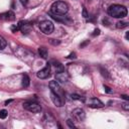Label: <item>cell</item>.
<instances>
[{
	"mask_svg": "<svg viewBox=\"0 0 129 129\" xmlns=\"http://www.w3.org/2000/svg\"><path fill=\"white\" fill-rule=\"evenodd\" d=\"M128 10L125 6L120 4H113L110 5L108 8V14L114 18H123L127 16Z\"/></svg>",
	"mask_w": 129,
	"mask_h": 129,
	"instance_id": "cell-1",
	"label": "cell"
},
{
	"mask_svg": "<svg viewBox=\"0 0 129 129\" xmlns=\"http://www.w3.org/2000/svg\"><path fill=\"white\" fill-rule=\"evenodd\" d=\"M50 11L54 15H64L69 11V6L63 1H55L50 7Z\"/></svg>",
	"mask_w": 129,
	"mask_h": 129,
	"instance_id": "cell-2",
	"label": "cell"
},
{
	"mask_svg": "<svg viewBox=\"0 0 129 129\" xmlns=\"http://www.w3.org/2000/svg\"><path fill=\"white\" fill-rule=\"evenodd\" d=\"M23 108L32 113H38L41 111V106L34 101H26L23 103Z\"/></svg>",
	"mask_w": 129,
	"mask_h": 129,
	"instance_id": "cell-3",
	"label": "cell"
},
{
	"mask_svg": "<svg viewBox=\"0 0 129 129\" xmlns=\"http://www.w3.org/2000/svg\"><path fill=\"white\" fill-rule=\"evenodd\" d=\"M39 29L44 33V34H50L53 29H54V26H53V23L51 21H48V20H43L39 23Z\"/></svg>",
	"mask_w": 129,
	"mask_h": 129,
	"instance_id": "cell-4",
	"label": "cell"
},
{
	"mask_svg": "<svg viewBox=\"0 0 129 129\" xmlns=\"http://www.w3.org/2000/svg\"><path fill=\"white\" fill-rule=\"evenodd\" d=\"M50 71H51V64L49 62H47L46 66L43 69H41L40 71H38L36 73V76H37L38 79H42V80L47 79L50 76Z\"/></svg>",
	"mask_w": 129,
	"mask_h": 129,
	"instance_id": "cell-5",
	"label": "cell"
},
{
	"mask_svg": "<svg viewBox=\"0 0 129 129\" xmlns=\"http://www.w3.org/2000/svg\"><path fill=\"white\" fill-rule=\"evenodd\" d=\"M17 26H18V29H19L23 34H27V33H29L30 30H31V28H32V25H31L29 22H27V21H23V20L19 21L18 24H17Z\"/></svg>",
	"mask_w": 129,
	"mask_h": 129,
	"instance_id": "cell-6",
	"label": "cell"
},
{
	"mask_svg": "<svg viewBox=\"0 0 129 129\" xmlns=\"http://www.w3.org/2000/svg\"><path fill=\"white\" fill-rule=\"evenodd\" d=\"M72 114H73L74 118H75L77 121H79V122L84 121L85 118H86V113H85V111H84L83 109H81V108H76V109H74L73 112H72Z\"/></svg>",
	"mask_w": 129,
	"mask_h": 129,
	"instance_id": "cell-7",
	"label": "cell"
},
{
	"mask_svg": "<svg viewBox=\"0 0 129 129\" xmlns=\"http://www.w3.org/2000/svg\"><path fill=\"white\" fill-rule=\"evenodd\" d=\"M48 86H49L51 92H53V93H55V94H57L59 96L62 95V90H61L60 86L58 85L57 81H50L49 84H48Z\"/></svg>",
	"mask_w": 129,
	"mask_h": 129,
	"instance_id": "cell-8",
	"label": "cell"
},
{
	"mask_svg": "<svg viewBox=\"0 0 129 129\" xmlns=\"http://www.w3.org/2000/svg\"><path fill=\"white\" fill-rule=\"evenodd\" d=\"M50 99H51L52 103H53L55 106H57V107L62 106V100H61V97H60L59 95H57V94L51 92V91H50Z\"/></svg>",
	"mask_w": 129,
	"mask_h": 129,
	"instance_id": "cell-9",
	"label": "cell"
},
{
	"mask_svg": "<svg viewBox=\"0 0 129 129\" xmlns=\"http://www.w3.org/2000/svg\"><path fill=\"white\" fill-rule=\"evenodd\" d=\"M88 106L91 108H102L104 107V104L97 98H92L88 101Z\"/></svg>",
	"mask_w": 129,
	"mask_h": 129,
	"instance_id": "cell-10",
	"label": "cell"
},
{
	"mask_svg": "<svg viewBox=\"0 0 129 129\" xmlns=\"http://www.w3.org/2000/svg\"><path fill=\"white\" fill-rule=\"evenodd\" d=\"M0 19L2 20H6V21H11L15 19V14L12 11H7V12H3L0 14Z\"/></svg>",
	"mask_w": 129,
	"mask_h": 129,
	"instance_id": "cell-11",
	"label": "cell"
},
{
	"mask_svg": "<svg viewBox=\"0 0 129 129\" xmlns=\"http://www.w3.org/2000/svg\"><path fill=\"white\" fill-rule=\"evenodd\" d=\"M55 78H56L57 81H59L61 83H66L68 81V79H69V76L64 71H61V72H57L55 74Z\"/></svg>",
	"mask_w": 129,
	"mask_h": 129,
	"instance_id": "cell-12",
	"label": "cell"
},
{
	"mask_svg": "<svg viewBox=\"0 0 129 129\" xmlns=\"http://www.w3.org/2000/svg\"><path fill=\"white\" fill-rule=\"evenodd\" d=\"M38 53L42 58H46L47 57V49H46V47H44V46L38 47Z\"/></svg>",
	"mask_w": 129,
	"mask_h": 129,
	"instance_id": "cell-13",
	"label": "cell"
},
{
	"mask_svg": "<svg viewBox=\"0 0 129 129\" xmlns=\"http://www.w3.org/2000/svg\"><path fill=\"white\" fill-rule=\"evenodd\" d=\"M30 84V79L27 75H24L23 78H22V87L23 88H27Z\"/></svg>",
	"mask_w": 129,
	"mask_h": 129,
	"instance_id": "cell-14",
	"label": "cell"
},
{
	"mask_svg": "<svg viewBox=\"0 0 129 129\" xmlns=\"http://www.w3.org/2000/svg\"><path fill=\"white\" fill-rule=\"evenodd\" d=\"M6 45H7V41H6V39H5L2 35H0V50L4 49V48L6 47Z\"/></svg>",
	"mask_w": 129,
	"mask_h": 129,
	"instance_id": "cell-15",
	"label": "cell"
},
{
	"mask_svg": "<svg viewBox=\"0 0 129 129\" xmlns=\"http://www.w3.org/2000/svg\"><path fill=\"white\" fill-rule=\"evenodd\" d=\"M127 26H128V22H126V21H119V22L116 23L117 28H125Z\"/></svg>",
	"mask_w": 129,
	"mask_h": 129,
	"instance_id": "cell-16",
	"label": "cell"
},
{
	"mask_svg": "<svg viewBox=\"0 0 129 129\" xmlns=\"http://www.w3.org/2000/svg\"><path fill=\"white\" fill-rule=\"evenodd\" d=\"M7 115H8V112L5 109L0 110V119H5L7 117Z\"/></svg>",
	"mask_w": 129,
	"mask_h": 129,
	"instance_id": "cell-17",
	"label": "cell"
},
{
	"mask_svg": "<svg viewBox=\"0 0 129 129\" xmlns=\"http://www.w3.org/2000/svg\"><path fill=\"white\" fill-rule=\"evenodd\" d=\"M71 97H72L73 100H84L81 96H79V95H77V94H72Z\"/></svg>",
	"mask_w": 129,
	"mask_h": 129,
	"instance_id": "cell-18",
	"label": "cell"
},
{
	"mask_svg": "<svg viewBox=\"0 0 129 129\" xmlns=\"http://www.w3.org/2000/svg\"><path fill=\"white\" fill-rule=\"evenodd\" d=\"M67 124L69 125L70 128H75V127H76L75 124H74V122H73V120H71V119H68V120H67Z\"/></svg>",
	"mask_w": 129,
	"mask_h": 129,
	"instance_id": "cell-19",
	"label": "cell"
},
{
	"mask_svg": "<svg viewBox=\"0 0 129 129\" xmlns=\"http://www.w3.org/2000/svg\"><path fill=\"white\" fill-rule=\"evenodd\" d=\"M121 106H122V108H123L125 111H128V110H129V105H128V103H127V102L122 103V104H121Z\"/></svg>",
	"mask_w": 129,
	"mask_h": 129,
	"instance_id": "cell-20",
	"label": "cell"
},
{
	"mask_svg": "<svg viewBox=\"0 0 129 129\" xmlns=\"http://www.w3.org/2000/svg\"><path fill=\"white\" fill-rule=\"evenodd\" d=\"M101 72H102V75H103V76H106L107 78H109V77H110V76H109V74H108V72H107L106 70H104V69H102V68H101Z\"/></svg>",
	"mask_w": 129,
	"mask_h": 129,
	"instance_id": "cell-21",
	"label": "cell"
},
{
	"mask_svg": "<svg viewBox=\"0 0 129 129\" xmlns=\"http://www.w3.org/2000/svg\"><path fill=\"white\" fill-rule=\"evenodd\" d=\"M99 34H100V29H99V28H96V29L94 30V32L92 33L93 36H96V35H99Z\"/></svg>",
	"mask_w": 129,
	"mask_h": 129,
	"instance_id": "cell-22",
	"label": "cell"
},
{
	"mask_svg": "<svg viewBox=\"0 0 129 129\" xmlns=\"http://www.w3.org/2000/svg\"><path fill=\"white\" fill-rule=\"evenodd\" d=\"M104 90H105L106 93H112V90H111L108 86H105V85H104Z\"/></svg>",
	"mask_w": 129,
	"mask_h": 129,
	"instance_id": "cell-23",
	"label": "cell"
},
{
	"mask_svg": "<svg viewBox=\"0 0 129 129\" xmlns=\"http://www.w3.org/2000/svg\"><path fill=\"white\" fill-rule=\"evenodd\" d=\"M67 57H68V58H76V53H75V52H72V53H70Z\"/></svg>",
	"mask_w": 129,
	"mask_h": 129,
	"instance_id": "cell-24",
	"label": "cell"
},
{
	"mask_svg": "<svg viewBox=\"0 0 129 129\" xmlns=\"http://www.w3.org/2000/svg\"><path fill=\"white\" fill-rule=\"evenodd\" d=\"M83 16H84L85 18H87V17H88V13H87V10H86V8H85V7L83 8Z\"/></svg>",
	"mask_w": 129,
	"mask_h": 129,
	"instance_id": "cell-25",
	"label": "cell"
},
{
	"mask_svg": "<svg viewBox=\"0 0 129 129\" xmlns=\"http://www.w3.org/2000/svg\"><path fill=\"white\" fill-rule=\"evenodd\" d=\"M11 29H12V31H14V32H15V31H17V30H19L17 25H15V26H12V27H11Z\"/></svg>",
	"mask_w": 129,
	"mask_h": 129,
	"instance_id": "cell-26",
	"label": "cell"
},
{
	"mask_svg": "<svg viewBox=\"0 0 129 129\" xmlns=\"http://www.w3.org/2000/svg\"><path fill=\"white\" fill-rule=\"evenodd\" d=\"M121 98H122V99H124L125 101H128V100H129V98H128V96H127V95H121Z\"/></svg>",
	"mask_w": 129,
	"mask_h": 129,
	"instance_id": "cell-27",
	"label": "cell"
},
{
	"mask_svg": "<svg viewBox=\"0 0 129 129\" xmlns=\"http://www.w3.org/2000/svg\"><path fill=\"white\" fill-rule=\"evenodd\" d=\"M20 1H21V3H22L23 5H26L27 2H28V0H20Z\"/></svg>",
	"mask_w": 129,
	"mask_h": 129,
	"instance_id": "cell-28",
	"label": "cell"
},
{
	"mask_svg": "<svg viewBox=\"0 0 129 129\" xmlns=\"http://www.w3.org/2000/svg\"><path fill=\"white\" fill-rule=\"evenodd\" d=\"M13 100H7V101H5V105H8L9 103H11Z\"/></svg>",
	"mask_w": 129,
	"mask_h": 129,
	"instance_id": "cell-29",
	"label": "cell"
},
{
	"mask_svg": "<svg viewBox=\"0 0 129 129\" xmlns=\"http://www.w3.org/2000/svg\"><path fill=\"white\" fill-rule=\"evenodd\" d=\"M128 34H129V32H126V35H125V37H126V39H128Z\"/></svg>",
	"mask_w": 129,
	"mask_h": 129,
	"instance_id": "cell-30",
	"label": "cell"
}]
</instances>
